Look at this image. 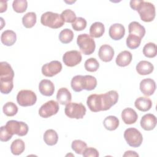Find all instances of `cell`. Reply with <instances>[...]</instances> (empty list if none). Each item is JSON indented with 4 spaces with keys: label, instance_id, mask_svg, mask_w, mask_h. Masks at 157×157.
Returning <instances> with one entry per match:
<instances>
[{
    "label": "cell",
    "instance_id": "obj_42",
    "mask_svg": "<svg viewBox=\"0 0 157 157\" xmlns=\"http://www.w3.org/2000/svg\"><path fill=\"white\" fill-rule=\"evenodd\" d=\"M12 135L8 132L5 126H2L1 127V132H0L1 141L7 142L9 140L12 138Z\"/></svg>",
    "mask_w": 157,
    "mask_h": 157
},
{
    "label": "cell",
    "instance_id": "obj_27",
    "mask_svg": "<svg viewBox=\"0 0 157 157\" xmlns=\"http://www.w3.org/2000/svg\"><path fill=\"white\" fill-rule=\"evenodd\" d=\"M44 140L47 145L50 146L56 144L58 140L57 132L52 129H47L44 134Z\"/></svg>",
    "mask_w": 157,
    "mask_h": 157
},
{
    "label": "cell",
    "instance_id": "obj_13",
    "mask_svg": "<svg viewBox=\"0 0 157 157\" xmlns=\"http://www.w3.org/2000/svg\"><path fill=\"white\" fill-rule=\"evenodd\" d=\"M125 34V28L120 23H115L112 25L109 30L110 37L115 40H118L122 39Z\"/></svg>",
    "mask_w": 157,
    "mask_h": 157
},
{
    "label": "cell",
    "instance_id": "obj_17",
    "mask_svg": "<svg viewBox=\"0 0 157 157\" xmlns=\"http://www.w3.org/2000/svg\"><path fill=\"white\" fill-rule=\"evenodd\" d=\"M121 118L126 124H131L136 122L138 115L136 112L131 108H126L121 112Z\"/></svg>",
    "mask_w": 157,
    "mask_h": 157
},
{
    "label": "cell",
    "instance_id": "obj_4",
    "mask_svg": "<svg viewBox=\"0 0 157 157\" xmlns=\"http://www.w3.org/2000/svg\"><path fill=\"white\" fill-rule=\"evenodd\" d=\"M77 44L81 52L85 55L92 54L96 48L95 41L88 34H81L77 36Z\"/></svg>",
    "mask_w": 157,
    "mask_h": 157
},
{
    "label": "cell",
    "instance_id": "obj_7",
    "mask_svg": "<svg viewBox=\"0 0 157 157\" xmlns=\"http://www.w3.org/2000/svg\"><path fill=\"white\" fill-rule=\"evenodd\" d=\"M5 127L8 132L12 134H17L19 136H24L28 132V126L26 123L23 121H18L16 120L8 121Z\"/></svg>",
    "mask_w": 157,
    "mask_h": 157
},
{
    "label": "cell",
    "instance_id": "obj_3",
    "mask_svg": "<svg viewBox=\"0 0 157 157\" xmlns=\"http://www.w3.org/2000/svg\"><path fill=\"white\" fill-rule=\"evenodd\" d=\"M42 25L48 26L52 29H57L62 27L64 21L60 14L52 12H46L44 13L40 17Z\"/></svg>",
    "mask_w": 157,
    "mask_h": 157
},
{
    "label": "cell",
    "instance_id": "obj_37",
    "mask_svg": "<svg viewBox=\"0 0 157 157\" xmlns=\"http://www.w3.org/2000/svg\"><path fill=\"white\" fill-rule=\"evenodd\" d=\"M12 7L17 13H23L28 7V2L26 0H15L12 3Z\"/></svg>",
    "mask_w": 157,
    "mask_h": 157
},
{
    "label": "cell",
    "instance_id": "obj_24",
    "mask_svg": "<svg viewBox=\"0 0 157 157\" xmlns=\"http://www.w3.org/2000/svg\"><path fill=\"white\" fill-rule=\"evenodd\" d=\"M135 107L140 111L147 112L152 106V102L150 98L146 97H139L135 101Z\"/></svg>",
    "mask_w": 157,
    "mask_h": 157
},
{
    "label": "cell",
    "instance_id": "obj_29",
    "mask_svg": "<svg viewBox=\"0 0 157 157\" xmlns=\"http://www.w3.org/2000/svg\"><path fill=\"white\" fill-rule=\"evenodd\" d=\"M25 149V144L23 140L17 139L14 140L10 145V150L13 155H20Z\"/></svg>",
    "mask_w": 157,
    "mask_h": 157
},
{
    "label": "cell",
    "instance_id": "obj_35",
    "mask_svg": "<svg viewBox=\"0 0 157 157\" xmlns=\"http://www.w3.org/2000/svg\"><path fill=\"white\" fill-rule=\"evenodd\" d=\"M72 149L78 155H82L84 150L87 147L86 144L81 140H74L71 144Z\"/></svg>",
    "mask_w": 157,
    "mask_h": 157
},
{
    "label": "cell",
    "instance_id": "obj_9",
    "mask_svg": "<svg viewBox=\"0 0 157 157\" xmlns=\"http://www.w3.org/2000/svg\"><path fill=\"white\" fill-rule=\"evenodd\" d=\"M59 109L58 102L54 100H50L41 105L39 110V114L41 117L47 118L56 114Z\"/></svg>",
    "mask_w": 157,
    "mask_h": 157
},
{
    "label": "cell",
    "instance_id": "obj_6",
    "mask_svg": "<svg viewBox=\"0 0 157 157\" xmlns=\"http://www.w3.org/2000/svg\"><path fill=\"white\" fill-rule=\"evenodd\" d=\"M124 138L129 146L134 148L140 146L143 140L142 134L134 128L126 129L124 132Z\"/></svg>",
    "mask_w": 157,
    "mask_h": 157
},
{
    "label": "cell",
    "instance_id": "obj_14",
    "mask_svg": "<svg viewBox=\"0 0 157 157\" xmlns=\"http://www.w3.org/2000/svg\"><path fill=\"white\" fill-rule=\"evenodd\" d=\"M98 55L102 61L109 62L113 59L114 56V50L109 45H102L99 49Z\"/></svg>",
    "mask_w": 157,
    "mask_h": 157
},
{
    "label": "cell",
    "instance_id": "obj_19",
    "mask_svg": "<svg viewBox=\"0 0 157 157\" xmlns=\"http://www.w3.org/2000/svg\"><path fill=\"white\" fill-rule=\"evenodd\" d=\"M132 59L131 53L128 50L121 52L117 56L115 62L116 64L120 67H125L130 64Z\"/></svg>",
    "mask_w": 157,
    "mask_h": 157
},
{
    "label": "cell",
    "instance_id": "obj_39",
    "mask_svg": "<svg viewBox=\"0 0 157 157\" xmlns=\"http://www.w3.org/2000/svg\"><path fill=\"white\" fill-rule=\"evenodd\" d=\"M83 75H77L74 76L71 82V85L72 90L75 92H80L83 89L82 87V78Z\"/></svg>",
    "mask_w": 157,
    "mask_h": 157
},
{
    "label": "cell",
    "instance_id": "obj_34",
    "mask_svg": "<svg viewBox=\"0 0 157 157\" xmlns=\"http://www.w3.org/2000/svg\"><path fill=\"white\" fill-rule=\"evenodd\" d=\"M141 40L142 39L138 36L132 34H129L126 38V45L130 49H136L140 46Z\"/></svg>",
    "mask_w": 157,
    "mask_h": 157
},
{
    "label": "cell",
    "instance_id": "obj_33",
    "mask_svg": "<svg viewBox=\"0 0 157 157\" xmlns=\"http://www.w3.org/2000/svg\"><path fill=\"white\" fill-rule=\"evenodd\" d=\"M2 110L6 115L8 117H13L18 112V107L12 102H7L4 105Z\"/></svg>",
    "mask_w": 157,
    "mask_h": 157
},
{
    "label": "cell",
    "instance_id": "obj_16",
    "mask_svg": "<svg viewBox=\"0 0 157 157\" xmlns=\"http://www.w3.org/2000/svg\"><path fill=\"white\" fill-rule=\"evenodd\" d=\"M39 92L44 96H51L55 91V86L53 83L50 80L43 79L39 84Z\"/></svg>",
    "mask_w": 157,
    "mask_h": 157
},
{
    "label": "cell",
    "instance_id": "obj_36",
    "mask_svg": "<svg viewBox=\"0 0 157 157\" xmlns=\"http://www.w3.org/2000/svg\"><path fill=\"white\" fill-rule=\"evenodd\" d=\"M85 69L88 72H96L99 67V63L94 58H90L86 59L84 64Z\"/></svg>",
    "mask_w": 157,
    "mask_h": 157
},
{
    "label": "cell",
    "instance_id": "obj_45",
    "mask_svg": "<svg viewBox=\"0 0 157 157\" xmlns=\"http://www.w3.org/2000/svg\"><path fill=\"white\" fill-rule=\"evenodd\" d=\"M123 156H139V155L134 151L128 150L124 153Z\"/></svg>",
    "mask_w": 157,
    "mask_h": 157
},
{
    "label": "cell",
    "instance_id": "obj_15",
    "mask_svg": "<svg viewBox=\"0 0 157 157\" xmlns=\"http://www.w3.org/2000/svg\"><path fill=\"white\" fill-rule=\"evenodd\" d=\"M140 126L145 131L153 129L156 124V118L151 113L144 115L140 120Z\"/></svg>",
    "mask_w": 157,
    "mask_h": 157
},
{
    "label": "cell",
    "instance_id": "obj_38",
    "mask_svg": "<svg viewBox=\"0 0 157 157\" xmlns=\"http://www.w3.org/2000/svg\"><path fill=\"white\" fill-rule=\"evenodd\" d=\"M64 22L74 23L76 19V15L74 11L71 9H66L60 14Z\"/></svg>",
    "mask_w": 157,
    "mask_h": 157
},
{
    "label": "cell",
    "instance_id": "obj_12",
    "mask_svg": "<svg viewBox=\"0 0 157 157\" xmlns=\"http://www.w3.org/2000/svg\"><path fill=\"white\" fill-rule=\"evenodd\" d=\"M139 87L141 92L145 96H149L155 93L156 90V83L152 78H145L140 82Z\"/></svg>",
    "mask_w": 157,
    "mask_h": 157
},
{
    "label": "cell",
    "instance_id": "obj_18",
    "mask_svg": "<svg viewBox=\"0 0 157 157\" xmlns=\"http://www.w3.org/2000/svg\"><path fill=\"white\" fill-rule=\"evenodd\" d=\"M14 72L11 66L6 61L0 63V79L13 80Z\"/></svg>",
    "mask_w": 157,
    "mask_h": 157
},
{
    "label": "cell",
    "instance_id": "obj_8",
    "mask_svg": "<svg viewBox=\"0 0 157 157\" xmlns=\"http://www.w3.org/2000/svg\"><path fill=\"white\" fill-rule=\"evenodd\" d=\"M36 94L31 90H22L18 93L17 96V101L22 107L33 105L36 102Z\"/></svg>",
    "mask_w": 157,
    "mask_h": 157
},
{
    "label": "cell",
    "instance_id": "obj_1",
    "mask_svg": "<svg viewBox=\"0 0 157 157\" xmlns=\"http://www.w3.org/2000/svg\"><path fill=\"white\" fill-rule=\"evenodd\" d=\"M118 100V94L115 90H110L104 94H93L86 101L89 109L93 112L105 111L110 109Z\"/></svg>",
    "mask_w": 157,
    "mask_h": 157
},
{
    "label": "cell",
    "instance_id": "obj_28",
    "mask_svg": "<svg viewBox=\"0 0 157 157\" xmlns=\"http://www.w3.org/2000/svg\"><path fill=\"white\" fill-rule=\"evenodd\" d=\"M120 121L118 118L113 115L107 117L103 121L104 128L109 131H114L119 126Z\"/></svg>",
    "mask_w": 157,
    "mask_h": 157
},
{
    "label": "cell",
    "instance_id": "obj_20",
    "mask_svg": "<svg viewBox=\"0 0 157 157\" xmlns=\"http://www.w3.org/2000/svg\"><path fill=\"white\" fill-rule=\"evenodd\" d=\"M129 34H132L142 39L145 34V28L137 21H132L128 25Z\"/></svg>",
    "mask_w": 157,
    "mask_h": 157
},
{
    "label": "cell",
    "instance_id": "obj_22",
    "mask_svg": "<svg viewBox=\"0 0 157 157\" xmlns=\"http://www.w3.org/2000/svg\"><path fill=\"white\" fill-rule=\"evenodd\" d=\"M56 99L58 102L62 105H67L72 99V96L66 88H61L58 90L56 94Z\"/></svg>",
    "mask_w": 157,
    "mask_h": 157
},
{
    "label": "cell",
    "instance_id": "obj_2",
    "mask_svg": "<svg viewBox=\"0 0 157 157\" xmlns=\"http://www.w3.org/2000/svg\"><path fill=\"white\" fill-rule=\"evenodd\" d=\"M129 4L131 9L138 12L142 21L150 22L154 20L156 12L152 3L143 0H131Z\"/></svg>",
    "mask_w": 157,
    "mask_h": 157
},
{
    "label": "cell",
    "instance_id": "obj_31",
    "mask_svg": "<svg viewBox=\"0 0 157 157\" xmlns=\"http://www.w3.org/2000/svg\"><path fill=\"white\" fill-rule=\"evenodd\" d=\"M157 53V48L155 43L148 42L146 44L143 48V54L147 58H152L156 56Z\"/></svg>",
    "mask_w": 157,
    "mask_h": 157
},
{
    "label": "cell",
    "instance_id": "obj_32",
    "mask_svg": "<svg viewBox=\"0 0 157 157\" xmlns=\"http://www.w3.org/2000/svg\"><path fill=\"white\" fill-rule=\"evenodd\" d=\"M74 38V33L72 30L68 28L63 29L59 34V39L63 44L70 43Z\"/></svg>",
    "mask_w": 157,
    "mask_h": 157
},
{
    "label": "cell",
    "instance_id": "obj_41",
    "mask_svg": "<svg viewBox=\"0 0 157 157\" xmlns=\"http://www.w3.org/2000/svg\"><path fill=\"white\" fill-rule=\"evenodd\" d=\"M0 90L1 93L7 94L11 92L13 87V80L0 81Z\"/></svg>",
    "mask_w": 157,
    "mask_h": 157
},
{
    "label": "cell",
    "instance_id": "obj_44",
    "mask_svg": "<svg viewBox=\"0 0 157 157\" xmlns=\"http://www.w3.org/2000/svg\"><path fill=\"white\" fill-rule=\"evenodd\" d=\"M7 1H1V2H0V12L2 13V12H5L7 10Z\"/></svg>",
    "mask_w": 157,
    "mask_h": 157
},
{
    "label": "cell",
    "instance_id": "obj_5",
    "mask_svg": "<svg viewBox=\"0 0 157 157\" xmlns=\"http://www.w3.org/2000/svg\"><path fill=\"white\" fill-rule=\"evenodd\" d=\"M86 108L82 103L69 102L65 107L64 112L70 118L82 119L86 113Z\"/></svg>",
    "mask_w": 157,
    "mask_h": 157
},
{
    "label": "cell",
    "instance_id": "obj_26",
    "mask_svg": "<svg viewBox=\"0 0 157 157\" xmlns=\"http://www.w3.org/2000/svg\"><path fill=\"white\" fill-rule=\"evenodd\" d=\"M105 32V27L102 23L96 21L93 23L90 28V36L92 37L99 38L101 37Z\"/></svg>",
    "mask_w": 157,
    "mask_h": 157
},
{
    "label": "cell",
    "instance_id": "obj_11",
    "mask_svg": "<svg viewBox=\"0 0 157 157\" xmlns=\"http://www.w3.org/2000/svg\"><path fill=\"white\" fill-rule=\"evenodd\" d=\"M81 53L77 50L66 52L63 56L64 64L69 67H74L82 61Z\"/></svg>",
    "mask_w": 157,
    "mask_h": 157
},
{
    "label": "cell",
    "instance_id": "obj_43",
    "mask_svg": "<svg viewBox=\"0 0 157 157\" xmlns=\"http://www.w3.org/2000/svg\"><path fill=\"white\" fill-rule=\"evenodd\" d=\"M82 155L85 157H98L99 154L98 151L93 147H89L86 148V149L84 150V151L82 153Z\"/></svg>",
    "mask_w": 157,
    "mask_h": 157
},
{
    "label": "cell",
    "instance_id": "obj_21",
    "mask_svg": "<svg viewBox=\"0 0 157 157\" xmlns=\"http://www.w3.org/2000/svg\"><path fill=\"white\" fill-rule=\"evenodd\" d=\"M136 69L139 75H145L151 74L153 71L154 66L150 62L142 60L138 63Z\"/></svg>",
    "mask_w": 157,
    "mask_h": 157
},
{
    "label": "cell",
    "instance_id": "obj_23",
    "mask_svg": "<svg viewBox=\"0 0 157 157\" xmlns=\"http://www.w3.org/2000/svg\"><path fill=\"white\" fill-rule=\"evenodd\" d=\"M17 40L16 33L12 30L4 31L1 36V42L6 46L13 45Z\"/></svg>",
    "mask_w": 157,
    "mask_h": 157
},
{
    "label": "cell",
    "instance_id": "obj_30",
    "mask_svg": "<svg viewBox=\"0 0 157 157\" xmlns=\"http://www.w3.org/2000/svg\"><path fill=\"white\" fill-rule=\"evenodd\" d=\"M22 23L26 28L33 27L36 23V14L33 12L26 13L22 18Z\"/></svg>",
    "mask_w": 157,
    "mask_h": 157
},
{
    "label": "cell",
    "instance_id": "obj_40",
    "mask_svg": "<svg viewBox=\"0 0 157 157\" xmlns=\"http://www.w3.org/2000/svg\"><path fill=\"white\" fill-rule=\"evenodd\" d=\"M72 27L75 31H82L86 27V21L82 17H77L75 21L72 23Z\"/></svg>",
    "mask_w": 157,
    "mask_h": 157
},
{
    "label": "cell",
    "instance_id": "obj_10",
    "mask_svg": "<svg viewBox=\"0 0 157 157\" xmlns=\"http://www.w3.org/2000/svg\"><path fill=\"white\" fill-rule=\"evenodd\" d=\"M62 70V64L61 62L54 60L50 63L44 64L42 67V73L46 77H53Z\"/></svg>",
    "mask_w": 157,
    "mask_h": 157
},
{
    "label": "cell",
    "instance_id": "obj_25",
    "mask_svg": "<svg viewBox=\"0 0 157 157\" xmlns=\"http://www.w3.org/2000/svg\"><path fill=\"white\" fill-rule=\"evenodd\" d=\"M97 86L96 78L90 75H83L82 78V87L83 90L91 91L94 90Z\"/></svg>",
    "mask_w": 157,
    "mask_h": 157
}]
</instances>
